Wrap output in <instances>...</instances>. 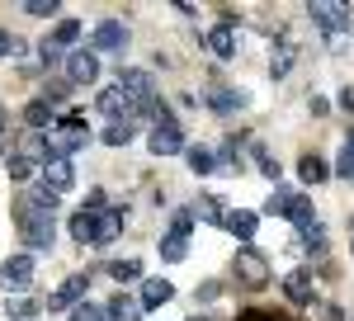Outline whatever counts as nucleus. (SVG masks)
<instances>
[{
    "label": "nucleus",
    "instance_id": "20",
    "mask_svg": "<svg viewBox=\"0 0 354 321\" xmlns=\"http://www.w3.org/2000/svg\"><path fill=\"white\" fill-rule=\"evenodd\" d=\"M283 293H288V302H312V274L307 269H293L283 279Z\"/></svg>",
    "mask_w": 354,
    "mask_h": 321
},
{
    "label": "nucleus",
    "instance_id": "19",
    "mask_svg": "<svg viewBox=\"0 0 354 321\" xmlns=\"http://www.w3.org/2000/svg\"><path fill=\"white\" fill-rule=\"evenodd\" d=\"M104 317H109V321H142V307H137V297L118 293V297H109V307H104Z\"/></svg>",
    "mask_w": 354,
    "mask_h": 321
},
{
    "label": "nucleus",
    "instance_id": "43",
    "mask_svg": "<svg viewBox=\"0 0 354 321\" xmlns=\"http://www.w3.org/2000/svg\"><path fill=\"white\" fill-rule=\"evenodd\" d=\"M350 142H354V137H350Z\"/></svg>",
    "mask_w": 354,
    "mask_h": 321
},
{
    "label": "nucleus",
    "instance_id": "8",
    "mask_svg": "<svg viewBox=\"0 0 354 321\" xmlns=\"http://www.w3.org/2000/svg\"><path fill=\"white\" fill-rule=\"evenodd\" d=\"M0 284L15 288V293L28 288V284H33V255H10V260L0 265Z\"/></svg>",
    "mask_w": 354,
    "mask_h": 321
},
{
    "label": "nucleus",
    "instance_id": "33",
    "mask_svg": "<svg viewBox=\"0 0 354 321\" xmlns=\"http://www.w3.org/2000/svg\"><path fill=\"white\" fill-rule=\"evenodd\" d=\"M33 175V160L28 156H10V180H28Z\"/></svg>",
    "mask_w": 354,
    "mask_h": 321
},
{
    "label": "nucleus",
    "instance_id": "37",
    "mask_svg": "<svg viewBox=\"0 0 354 321\" xmlns=\"http://www.w3.org/2000/svg\"><path fill=\"white\" fill-rule=\"evenodd\" d=\"M10 312H15V321H24L28 312H33V302H28V297H19V302H10Z\"/></svg>",
    "mask_w": 354,
    "mask_h": 321
},
{
    "label": "nucleus",
    "instance_id": "29",
    "mask_svg": "<svg viewBox=\"0 0 354 321\" xmlns=\"http://www.w3.org/2000/svg\"><path fill=\"white\" fill-rule=\"evenodd\" d=\"M189 217H203V222H222V208H218V199H198L189 208Z\"/></svg>",
    "mask_w": 354,
    "mask_h": 321
},
{
    "label": "nucleus",
    "instance_id": "23",
    "mask_svg": "<svg viewBox=\"0 0 354 321\" xmlns=\"http://www.w3.org/2000/svg\"><path fill=\"white\" fill-rule=\"evenodd\" d=\"M185 255H189V237L165 232V237H161V260H170V265H175V260H185Z\"/></svg>",
    "mask_w": 354,
    "mask_h": 321
},
{
    "label": "nucleus",
    "instance_id": "15",
    "mask_svg": "<svg viewBox=\"0 0 354 321\" xmlns=\"http://www.w3.org/2000/svg\"><path fill=\"white\" fill-rule=\"evenodd\" d=\"M326 175H330V165H326L322 156H317V152H307V156L298 160V180H302L307 189H312V185H322Z\"/></svg>",
    "mask_w": 354,
    "mask_h": 321
},
{
    "label": "nucleus",
    "instance_id": "32",
    "mask_svg": "<svg viewBox=\"0 0 354 321\" xmlns=\"http://www.w3.org/2000/svg\"><path fill=\"white\" fill-rule=\"evenodd\" d=\"M335 175L354 180V142H345V152H340V160H335Z\"/></svg>",
    "mask_w": 354,
    "mask_h": 321
},
{
    "label": "nucleus",
    "instance_id": "11",
    "mask_svg": "<svg viewBox=\"0 0 354 321\" xmlns=\"http://www.w3.org/2000/svg\"><path fill=\"white\" fill-rule=\"evenodd\" d=\"M95 76H100V57L95 53H71L66 57V80H71V85H90Z\"/></svg>",
    "mask_w": 354,
    "mask_h": 321
},
{
    "label": "nucleus",
    "instance_id": "36",
    "mask_svg": "<svg viewBox=\"0 0 354 321\" xmlns=\"http://www.w3.org/2000/svg\"><path fill=\"white\" fill-rule=\"evenodd\" d=\"M19 53H24V43L15 33H0V57H19Z\"/></svg>",
    "mask_w": 354,
    "mask_h": 321
},
{
    "label": "nucleus",
    "instance_id": "18",
    "mask_svg": "<svg viewBox=\"0 0 354 321\" xmlns=\"http://www.w3.org/2000/svg\"><path fill=\"white\" fill-rule=\"evenodd\" d=\"M118 232H123V213H100L95 217V241H90V246H109V241H118Z\"/></svg>",
    "mask_w": 354,
    "mask_h": 321
},
{
    "label": "nucleus",
    "instance_id": "30",
    "mask_svg": "<svg viewBox=\"0 0 354 321\" xmlns=\"http://www.w3.org/2000/svg\"><path fill=\"white\" fill-rule=\"evenodd\" d=\"M245 104V95H236V90H218V95H213V109H218V113H232V109H241Z\"/></svg>",
    "mask_w": 354,
    "mask_h": 321
},
{
    "label": "nucleus",
    "instance_id": "31",
    "mask_svg": "<svg viewBox=\"0 0 354 321\" xmlns=\"http://www.w3.org/2000/svg\"><path fill=\"white\" fill-rule=\"evenodd\" d=\"M255 165H260V175H270V180H279L283 170H279V156H270L265 147H255Z\"/></svg>",
    "mask_w": 354,
    "mask_h": 321
},
{
    "label": "nucleus",
    "instance_id": "6",
    "mask_svg": "<svg viewBox=\"0 0 354 321\" xmlns=\"http://www.w3.org/2000/svg\"><path fill=\"white\" fill-rule=\"evenodd\" d=\"M71 185H76V170H71V160H66V156L43 160V189H48V194H66Z\"/></svg>",
    "mask_w": 354,
    "mask_h": 321
},
{
    "label": "nucleus",
    "instance_id": "26",
    "mask_svg": "<svg viewBox=\"0 0 354 321\" xmlns=\"http://www.w3.org/2000/svg\"><path fill=\"white\" fill-rule=\"evenodd\" d=\"M109 274H113V284H137V279H142V265H137V260H113Z\"/></svg>",
    "mask_w": 354,
    "mask_h": 321
},
{
    "label": "nucleus",
    "instance_id": "13",
    "mask_svg": "<svg viewBox=\"0 0 354 321\" xmlns=\"http://www.w3.org/2000/svg\"><path fill=\"white\" fill-rule=\"evenodd\" d=\"M95 109H100V113H109V123H118V118H128V113H133V104H128V95H123L118 85H109V90H100V100H95Z\"/></svg>",
    "mask_w": 354,
    "mask_h": 321
},
{
    "label": "nucleus",
    "instance_id": "28",
    "mask_svg": "<svg viewBox=\"0 0 354 321\" xmlns=\"http://www.w3.org/2000/svg\"><path fill=\"white\" fill-rule=\"evenodd\" d=\"M24 118H28V128H48V123H53V109H48V100H33V104L24 109Z\"/></svg>",
    "mask_w": 354,
    "mask_h": 321
},
{
    "label": "nucleus",
    "instance_id": "42",
    "mask_svg": "<svg viewBox=\"0 0 354 321\" xmlns=\"http://www.w3.org/2000/svg\"><path fill=\"white\" fill-rule=\"evenodd\" d=\"M189 321H208V317H189Z\"/></svg>",
    "mask_w": 354,
    "mask_h": 321
},
{
    "label": "nucleus",
    "instance_id": "38",
    "mask_svg": "<svg viewBox=\"0 0 354 321\" xmlns=\"http://www.w3.org/2000/svg\"><path fill=\"white\" fill-rule=\"evenodd\" d=\"M95 208H104V194H100V189L85 194V213H95Z\"/></svg>",
    "mask_w": 354,
    "mask_h": 321
},
{
    "label": "nucleus",
    "instance_id": "3",
    "mask_svg": "<svg viewBox=\"0 0 354 321\" xmlns=\"http://www.w3.org/2000/svg\"><path fill=\"white\" fill-rule=\"evenodd\" d=\"M118 90L128 95V104H151L156 100V80H151V71H142V66L118 71Z\"/></svg>",
    "mask_w": 354,
    "mask_h": 321
},
{
    "label": "nucleus",
    "instance_id": "2",
    "mask_svg": "<svg viewBox=\"0 0 354 321\" xmlns=\"http://www.w3.org/2000/svg\"><path fill=\"white\" fill-rule=\"evenodd\" d=\"M307 15H312V19H317V24L326 28L330 38H340V33H350V10H345V5H335V0H312V5H307Z\"/></svg>",
    "mask_w": 354,
    "mask_h": 321
},
{
    "label": "nucleus",
    "instance_id": "22",
    "mask_svg": "<svg viewBox=\"0 0 354 321\" xmlns=\"http://www.w3.org/2000/svg\"><path fill=\"white\" fill-rule=\"evenodd\" d=\"M133 137H137V118H118L104 128V147H128Z\"/></svg>",
    "mask_w": 354,
    "mask_h": 321
},
{
    "label": "nucleus",
    "instance_id": "17",
    "mask_svg": "<svg viewBox=\"0 0 354 321\" xmlns=\"http://www.w3.org/2000/svg\"><path fill=\"white\" fill-rule=\"evenodd\" d=\"M208 53L222 57V62H227V57H236V33H232V24H218L213 33H208Z\"/></svg>",
    "mask_w": 354,
    "mask_h": 321
},
{
    "label": "nucleus",
    "instance_id": "27",
    "mask_svg": "<svg viewBox=\"0 0 354 321\" xmlns=\"http://www.w3.org/2000/svg\"><path fill=\"white\" fill-rule=\"evenodd\" d=\"M76 38H81V24H76V19H62V24H57V33H53V48L62 53V48H71Z\"/></svg>",
    "mask_w": 354,
    "mask_h": 321
},
{
    "label": "nucleus",
    "instance_id": "12",
    "mask_svg": "<svg viewBox=\"0 0 354 321\" xmlns=\"http://www.w3.org/2000/svg\"><path fill=\"white\" fill-rule=\"evenodd\" d=\"M170 297H175V284H170V279H142L137 307H165Z\"/></svg>",
    "mask_w": 354,
    "mask_h": 321
},
{
    "label": "nucleus",
    "instance_id": "39",
    "mask_svg": "<svg viewBox=\"0 0 354 321\" xmlns=\"http://www.w3.org/2000/svg\"><path fill=\"white\" fill-rule=\"evenodd\" d=\"M340 109H345V113H354V90H340Z\"/></svg>",
    "mask_w": 354,
    "mask_h": 321
},
{
    "label": "nucleus",
    "instance_id": "41",
    "mask_svg": "<svg viewBox=\"0 0 354 321\" xmlns=\"http://www.w3.org/2000/svg\"><path fill=\"white\" fill-rule=\"evenodd\" d=\"M0 128H5V109H0Z\"/></svg>",
    "mask_w": 354,
    "mask_h": 321
},
{
    "label": "nucleus",
    "instance_id": "9",
    "mask_svg": "<svg viewBox=\"0 0 354 321\" xmlns=\"http://www.w3.org/2000/svg\"><path fill=\"white\" fill-rule=\"evenodd\" d=\"M95 48L100 53H123L128 48V24L123 19H104V24L95 28Z\"/></svg>",
    "mask_w": 354,
    "mask_h": 321
},
{
    "label": "nucleus",
    "instance_id": "21",
    "mask_svg": "<svg viewBox=\"0 0 354 321\" xmlns=\"http://www.w3.org/2000/svg\"><path fill=\"white\" fill-rule=\"evenodd\" d=\"M293 57H298V43H293V38L283 33V38H279V53L270 57V71H274V80H279V76H288V66H293Z\"/></svg>",
    "mask_w": 354,
    "mask_h": 321
},
{
    "label": "nucleus",
    "instance_id": "24",
    "mask_svg": "<svg viewBox=\"0 0 354 321\" xmlns=\"http://www.w3.org/2000/svg\"><path fill=\"white\" fill-rule=\"evenodd\" d=\"M185 160H189L194 175H213V170H218V156H213L208 147H189V152H185Z\"/></svg>",
    "mask_w": 354,
    "mask_h": 321
},
{
    "label": "nucleus",
    "instance_id": "4",
    "mask_svg": "<svg viewBox=\"0 0 354 321\" xmlns=\"http://www.w3.org/2000/svg\"><path fill=\"white\" fill-rule=\"evenodd\" d=\"M236 279H241L245 288H265V284H270L265 255H260V250H241V255H236Z\"/></svg>",
    "mask_w": 354,
    "mask_h": 321
},
{
    "label": "nucleus",
    "instance_id": "14",
    "mask_svg": "<svg viewBox=\"0 0 354 321\" xmlns=\"http://www.w3.org/2000/svg\"><path fill=\"white\" fill-rule=\"evenodd\" d=\"M222 227L232 232L236 241H250L255 237V213L250 208H236V213H222Z\"/></svg>",
    "mask_w": 354,
    "mask_h": 321
},
{
    "label": "nucleus",
    "instance_id": "16",
    "mask_svg": "<svg viewBox=\"0 0 354 321\" xmlns=\"http://www.w3.org/2000/svg\"><path fill=\"white\" fill-rule=\"evenodd\" d=\"M283 217H288L293 227H312V222H317V217H312V199H307V194H288Z\"/></svg>",
    "mask_w": 354,
    "mask_h": 321
},
{
    "label": "nucleus",
    "instance_id": "34",
    "mask_svg": "<svg viewBox=\"0 0 354 321\" xmlns=\"http://www.w3.org/2000/svg\"><path fill=\"white\" fill-rule=\"evenodd\" d=\"M71 321H104V312L90 307V302H76V307H71Z\"/></svg>",
    "mask_w": 354,
    "mask_h": 321
},
{
    "label": "nucleus",
    "instance_id": "40",
    "mask_svg": "<svg viewBox=\"0 0 354 321\" xmlns=\"http://www.w3.org/2000/svg\"><path fill=\"white\" fill-rule=\"evenodd\" d=\"M241 321H274V317H265V312H245Z\"/></svg>",
    "mask_w": 354,
    "mask_h": 321
},
{
    "label": "nucleus",
    "instance_id": "35",
    "mask_svg": "<svg viewBox=\"0 0 354 321\" xmlns=\"http://www.w3.org/2000/svg\"><path fill=\"white\" fill-rule=\"evenodd\" d=\"M24 10H28V15H38V19H48V15H57V0H28Z\"/></svg>",
    "mask_w": 354,
    "mask_h": 321
},
{
    "label": "nucleus",
    "instance_id": "1",
    "mask_svg": "<svg viewBox=\"0 0 354 321\" xmlns=\"http://www.w3.org/2000/svg\"><path fill=\"white\" fill-rule=\"evenodd\" d=\"M90 142V128H85L81 113H62L57 118V133H53V156H66V152H81Z\"/></svg>",
    "mask_w": 354,
    "mask_h": 321
},
{
    "label": "nucleus",
    "instance_id": "10",
    "mask_svg": "<svg viewBox=\"0 0 354 321\" xmlns=\"http://www.w3.org/2000/svg\"><path fill=\"white\" fill-rule=\"evenodd\" d=\"M85 288H90V279H85V274H71V279L48 297V312H66V307H76V297H85Z\"/></svg>",
    "mask_w": 354,
    "mask_h": 321
},
{
    "label": "nucleus",
    "instance_id": "7",
    "mask_svg": "<svg viewBox=\"0 0 354 321\" xmlns=\"http://www.w3.org/2000/svg\"><path fill=\"white\" fill-rule=\"evenodd\" d=\"M19 241L28 250H48L53 246V217H19Z\"/></svg>",
    "mask_w": 354,
    "mask_h": 321
},
{
    "label": "nucleus",
    "instance_id": "5",
    "mask_svg": "<svg viewBox=\"0 0 354 321\" xmlns=\"http://www.w3.org/2000/svg\"><path fill=\"white\" fill-rule=\"evenodd\" d=\"M151 152H156V156H175V152H185V133H180L175 118H161V123L151 128Z\"/></svg>",
    "mask_w": 354,
    "mask_h": 321
},
{
    "label": "nucleus",
    "instance_id": "25",
    "mask_svg": "<svg viewBox=\"0 0 354 321\" xmlns=\"http://www.w3.org/2000/svg\"><path fill=\"white\" fill-rule=\"evenodd\" d=\"M71 237L81 241V246H90V241H95V213H85V208H81V213L71 217Z\"/></svg>",
    "mask_w": 354,
    "mask_h": 321
}]
</instances>
